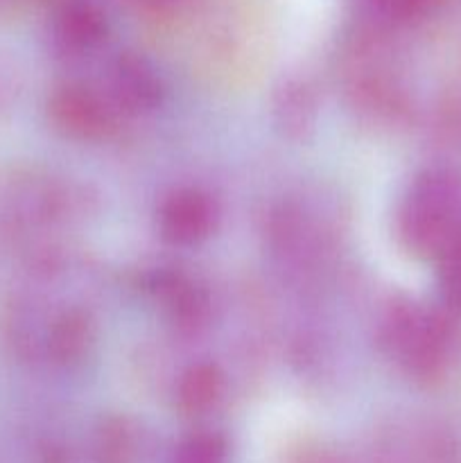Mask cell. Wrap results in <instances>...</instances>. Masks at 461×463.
<instances>
[{
  "label": "cell",
  "mask_w": 461,
  "mask_h": 463,
  "mask_svg": "<svg viewBox=\"0 0 461 463\" xmlns=\"http://www.w3.org/2000/svg\"><path fill=\"white\" fill-rule=\"evenodd\" d=\"M452 446L443 437L425 434V437L411 439L402 446H393L387 452L384 463H452Z\"/></svg>",
  "instance_id": "10"
},
{
  "label": "cell",
  "mask_w": 461,
  "mask_h": 463,
  "mask_svg": "<svg viewBox=\"0 0 461 463\" xmlns=\"http://www.w3.org/2000/svg\"><path fill=\"white\" fill-rule=\"evenodd\" d=\"M136 5H143V7H149V9H165V7H172V5H176L179 0H134Z\"/></svg>",
  "instance_id": "15"
},
{
  "label": "cell",
  "mask_w": 461,
  "mask_h": 463,
  "mask_svg": "<svg viewBox=\"0 0 461 463\" xmlns=\"http://www.w3.org/2000/svg\"><path fill=\"white\" fill-rule=\"evenodd\" d=\"M167 463H229V443L220 432H193L176 443Z\"/></svg>",
  "instance_id": "9"
},
{
  "label": "cell",
  "mask_w": 461,
  "mask_h": 463,
  "mask_svg": "<svg viewBox=\"0 0 461 463\" xmlns=\"http://www.w3.org/2000/svg\"><path fill=\"white\" fill-rule=\"evenodd\" d=\"M111 95L125 111H145L161 99V81L145 59L125 54L113 63Z\"/></svg>",
  "instance_id": "6"
},
{
  "label": "cell",
  "mask_w": 461,
  "mask_h": 463,
  "mask_svg": "<svg viewBox=\"0 0 461 463\" xmlns=\"http://www.w3.org/2000/svg\"><path fill=\"white\" fill-rule=\"evenodd\" d=\"M221 389H224V380L221 373L212 364H197L190 366L179 383V407L185 414H203V411L212 410L215 402L220 401Z\"/></svg>",
  "instance_id": "8"
},
{
  "label": "cell",
  "mask_w": 461,
  "mask_h": 463,
  "mask_svg": "<svg viewBox=\"0 0 461 463\" xmlns=\"http://www.w3.org/2000/svg\"><path fill=\"white\" fill-rule=\"evenodd\" d=\"M276 109H278L280 122L289 134H303L315 120V99H312L310 90L301 84H287Z\"/></svg>",
  "instance_id": "11"
},
{
  "label": "cell",
  "mask_w": 461,
  "mask_h": 463,
  "mask_svg": "<svg viewBox=\"0 0 461 463\" xmlns=\"http://www.w3.org/2000/svg\"><path fill=\"white\" fill-rule=\"evenodd\" d=\"M86 339H89L86 321L72 312V315L61 317L54 324L52 335H50V346H52V353L59 360H71V357H77L84 351Z\"/></svg>",
  "instance_id": "12"
},
{
  "label": "cell",
  "mask_w": 461,
  "mask_h": 463,
  "mask_svg": "<svg viewBox=\"0 0 461 463\" xmlns=\"http://www.w3.org/2000/svg\"><path fill=\"white\" fill-rule=\"evenodd\" d=\"M107 36V18L93 0H61L52 23L54 45L68 57L98 48Z\"/></svg>",
  "instance_id": "5"
},
{
  "label": "cell",
  "mask_w": 461,
  "mask_h": 463,
  "mask_svg": "<svg viewBox=\"0 0 461 463\" xmlns=\"http://www.w3.org/2000/svg\"><path fill=\"white\" fill-rule=\"evenodd\" d=\"M93 457L95 463H138L143 457L138 428L127 419L107 420L95 439Z\"/></svg>",
  "instance_id": "7"
},
{
  "label": "cell",
  "mask_w": 461,
  "mask_h": 463,
  "mask_svg": "<svg viewBox=\"0 0 461 463\" xmlns=\"http://www.w3.org/2000/svg\"><path fill=\"white\" fill-rule=\"evenodd\" d=\"M438 285L443 298L461 310V235L438 258Z\"/></svg>",
  "instance_id": "13"
},
{
  "label": "cell",
  "mask_w": 461,
  "mask_h": 463,
  "mask_svg": "<svg viewBox=\"0 0 461 463\" xmlns=\"http://www.w3.org/2000/svg\"><path fill=\"white\" fill-rule=\"evenodd\" d=\"M382 339L389 355L405 366V371L416 378H432L441 373L450 357L455 330L438 312L405 303L389 310Z\"/></svg>",
  "instance_id": "2"
},
{
  "label": "cell",
  "mask_w": 461,
  "mask_h": 463,
  "mask_svg": "<svg viewBox=\"0 0 461 463\" xmlns=\"http://www.w3.org/2000/svg\"><path fill=\"white\" fill-rule=\"evenodd\" d=\"M215 202L194 188L176 190L163 202L158 226L167 242L188 247L206 240L215 229Z\"/></svg>",
  "instance_id": "3"
},
{
  "label": "cell",
  "mask_w": 461,
  "mask_h": 463,
  "mask_svg": "<svg viewBox=\"0 0 461 463\" xmlns=\"http://www.w3.org/2000/svg\"><path fill=\"white\" fill-rule=\"evenodd\" d=\"M398 233L414 256L441 258L461 235V175L437 167L416 176L398 213Z\"/></svg>",
  "instance_id": "1"
},
{
  "label": "cell",
  "mask_w": 461,
  "mask_h": 463,
  "mask_svg": "<svg viewBox=\"0 0 461 463\" xmlns=\"http://www.w3.org/2000/svg\"><path fill=\"white\" fill-rule=\"evenodd\" d=\"M371 7L389 21H414L432 12L441 0H369Z\"/></svg>",
  "instance_id": "14"
},
{
  "label": "cell",
  "mask_w": 461,
  "mask_h": 463,
  "mask_svg": "<svg viewBox=\"0 0 461 463\" xmlns=\"http://www.w3.org/2000/svg\"><path fill=\"white\" fill-rule=\"evenodd\" d=\"M301 463H343L342 457H334V455H325V452H321V455H312V457H306Z\"/></svg>",
  "instance_id": "16"
},
{
  "label": "cell",
  "mask_w": 461,
  "mask_h": 463,
  "mask_svg": "<svg viewBox=\"0 0 461 463\" xmlns=\"http://www.w3.org/2000/svg\"><path fill=\"white\" fill-rule=\"evenodd\" d=\"M54 125L75 138H102L113 129V111L95 90L86 86H63L50 99Z\"/></svg>",
  "instance_id": "4"
}]
</instances>
